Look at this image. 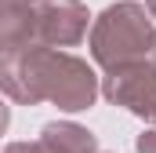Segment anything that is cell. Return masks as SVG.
Instances as JSON below:
<instances>
[{"mask_svg":"<svg viewBox=\"0 0 156 153\" xmlns=\"http://www.w3.org/2000/svg\"><path fill=\"white\" fill-rule=\"evenodd\" d=\"M22 69H26V99L29 106L37 102H55L66 113L91 110L98 99V76L94 69L55 47H26L22 51Z\"/></svg>","mask_w":156,"mask_h":153,"instance_id":"cell-1","label":"cell"},{"mask_svg":"<svg viewBox=\"0 0 156 153\" xmlns=\"http://www.w3.org/2000/svg\"><path fill=\"white\" fill-rule=\"evenodd\" d=\"M153 44H156L153 18L134 0L105 7L91 26V55L105 69L145 62V55H153Z\"/></svg>","mask_w":156,"mask_h":153,"instance_id":"cell-2","label":"cell"},{"mask_svg":"<svg viewBox=\"0 0 156 153\" xmlns=\"http://www.w3.org/2000/svg\"><path fill=\"white\" fill-rule=\"evenodd\" d=\"M87 7L80 0H37L33 4V40L37 47H73L87 33Z\"/></svg>","mask_w":156,"mask_h":153,"instance_id":"cell-3","label":"cell"},{"mask_svg":"<svg viewBox=\"0 0 156 153\" xmlns=\"http://www.w3.org/2000/svg\"><path fill=\"white\" fill-rule=\"evenodd\" d=\"M102 95L142 120H156V66L153 62H131V66L109 69Z\"/></svg>","mask_w":156,"mask_h":153,"instance_id":"cell-4","label":"cell"},{"mask_svg":"<svg viewBox=\"0 0 156 153\" xmlns=\"http://www.w3.org/2000/svg\"><path fill=\"white\" fill-rule=\"evenodd\" d=\"M37 153H98V142L87 128L69 120H51L40 128V139L33 142Z\"/></svg>","mask_w":156,"mask_h":153,"instance_id":"cell-5","label":"cell"},{"mask_svg":"<svg viewBox=\"0 0 156 153\" xmlns=\"http://www.w3.org/2000/svg\"><path fill=\"white\" fill-rule=\"evenodd\" d=\"M138 153H156V131L138 135Z\"/></svg>","mask_w":156,"mask_h":153,"instance_id":"cell-6","label":"cell"},{"mask_svg":"<svg viewBox=\"0 0 156 153\" xmlns=\"http://www.w3.org/2000/svg\"><path fill=\"white\" fill-rule=\"evenodd\" d=\"M7 124H11V110H7V102H4V95H0V135L7 131Z\"/></svg>","mask_w":156,"mask_h":153,"instance_id":"cell-7","label":"cell"},{"mask_svg":"<svg viewBox=\"0 0 156 153\" xmlns=\"http://www.w3.org/2000/svg\"><path fill=\"white\" fill-rule=\"evenodd\" d=\"M4 153H37V146H33V142H11Z\"/></svg>","mask_w":156,"mask_h":153,"instance_id":"cell-8","label":"cell"},{"mask_svg":"<svg viewBox=\"0 0 156 153\" xmlns=\"http://www.w3.org/2000/svg\"><path fill=\"white\" fill-rule=\"evenodd\" d=\"M4 7H29V4H37V0H0Z\"/></svg>","mask_w":156,"mask_h":153,"instance_id":"cell-9","label":"cell"},{"mask_svg":"<svg viewBox=\"0 0 156 153\" xmlns=\"http://www.w3.org/2000/svg\"><path fill=\"white\" fill-rule=\"evenodd\" d=\"M149 18H156V0H149Z\"/></svg>","mask_w":156,"mask_h":153,"instance_id":"cell-10","label":"cell"},{"mask_svg":"<svg viewBox=\"0 0 156 153\" xmlns=\"http://www.w3.org/2000/svg\"><path fill=\"white\" fill-rule=\"evenodd\" d=\"M153 66H156V44H153Z\"/></svg>","mask_w":156,"mask_h":153,"instance_id":"cell-11","label":"cell"}]
</instances>
